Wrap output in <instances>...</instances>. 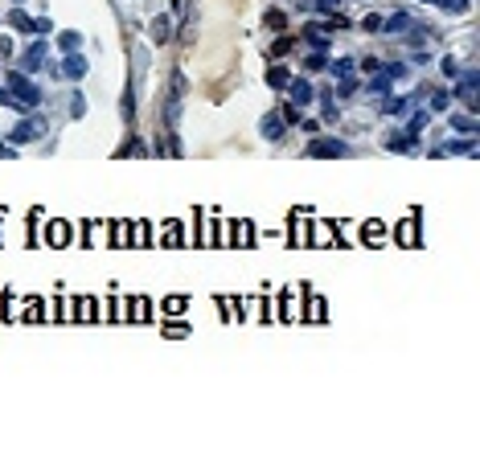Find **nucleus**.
Segmentation results:
<instances>
[{
  "instance_id": "f257e3e1",
  "label": "nucleus",
  "mask_w": 480,
  "mask_h": 455,
  "mask_svg": "<svg viewBox=\"0 0 480 455\" xmlns=\"http://www.w3.org/2000/svg\"><path fill=\"white\" fill-rule=\"evenodd\" d=\"M37 86L34 82H25V74H13V78H9V95H4V103H13V107H21V103H25V107H34L37 103Z\"/></svg>"
},
{
  "instance_id": "f03ea898",
  "label": "nucleus",
  "mask_w": 480,
  "mask_h": 455,
  "mask_svg": "<svg viewBox=\"0 0 480 455\" xmlns=\"http://www.w3.org/2000/svg\"><path fill=\"white\" fill-rule=\"evenodd\" d=\"M41 136H46V119H41V115H34V119H21L17 131H13V140H17V144H37Z\"/></svg>"
},
{
  "instance_id": "7ed1b4c3",
  "label": "nucleus",
  "mask_w": 480,
  "mask_h": 455,
  "mask_svg": "<svg viewBox=\"0 0 480 455\" xmlns=\"http://www.w3.org/2000/svg\"><path fill=\"white\" fill-rule=\"evenodd\" d=\"M308 156H349V148L341 140H316L308 144Z\"/></svg>"
},
{
  "instance_id": "20e7f679",
  "label": "nucleus",
  "mask_w": 480,
  "mask_h": 455,
  "mask_svg": "<svg viewBox=\"0 0 480 455\" xmlns=\"http://www.w3.org/2000/svg\"><path fill=\"white\" fill-rule=\"evenodd\" d=\"M460 98L468 103V107H476V74H472V70H468L464 82H460Z\"/></svg>"
},
{
  "instance_id": "39448f33",
  "label": "nucleus",
  "mask_w": 480,
  "mask_h": 455,
  "mask_svg": "<svg viewBox=\"0 0 480 455\" xmlns=\"http://www.w3.org/2000/svg\"><path fill=\"white\" fill-rule=\"evenodd\" d=\"M263 136H267V140H280V136H283V119H280V115H267V119H263Z\"/></svg>"
},
{
  "instance_id": "423d86ee",
  "label": "nucleus",
  "mask_w": 480,
  "mask_h": 455,
  "mask_svg": "<svg viewBox=\"0 0 480 455\" xmlns=\"http://www.w3.org/2000/svg\"><path fill=\"white\" fill-rule=\"evenodd\" d=\"M152 37H156V46H165L168 37H173V33H168V16H156V21H152Z\"/></svg>"
},
{
  "instance_id": "0eeeda50",
  "label": "nucleus",
  "mask_w": 480,
  "mask_h": 455,
  "mask_svg": "<svg viewBox=\"0 0 480 455\" xmlns=\"http://www.w3.org/2000/svg\"><path fill=\"white\" fill-rule=\"evenodd\" d=\"M287 86H292V95H296V107L312 103V91H308V82H287Z\"/></svg>"
},
{
  "instance_id": "6e6552de",
  "label": "nucleus",
  "mask_w": 480,
  "mask_h": 455,
  "mask_svg": "<svg viewBox=\"0 0 480 455\" xmlns=\"http://www.w3.org/2000/svg\"><path fill=\"white\" fill-rule=\"evenodd\" d=\"M267 82H271V86H287V70H283V66H275V70H271V74H267Z\"/></svg>"
},
{
  "instance_id": "1a4fd4ad",
  "label": "nucleus",
  "mask_w": 480,
  "mask_h": 455,
  "mask_svg": "<svg viewBox=\"0 0 480 455\" xmlns=\"http://www.w3.org/2000/svg\"><path fill=\"white\" fill-rule=\"evenodd\" d=\"M451 128H460V131H468V136H472V131H476V123H472L468 115H451Z\"/></svg>"
},
{
  "instance_id": "9d476101",
  "label": "nucleus",
  "mask_w": 480,
  "mask_h": 455,
  "mask_svg": "<svg viewBox=\"0 0 480 455\" xmlns=\"http://www.w3.org/2000/svg\"><path fill=\"white\" fill-rule=\"evenodd\" d=\"M13 25H17V29H25V33H29V29H41V25H34V21H29L25 13H13Z\"/></svg>"
},
{
  "instance_id": "9b49d317",
  "label": "nucleus",
  "mask_w": 480,
  "mask_h": 455,
  "mask_svg": "<svg viewBox=\"0 0 480 455\" xmlns=\"http://www.w3.org/2000/svg\"><path fill=\"white\" fill-rule=\"evenodd\" d=\"M83 70H86V66H83V58H66V74H70V78H78Z\"/></svg>"
},
{
  "instance_id": "f8f14e48",
  "label": "nucleus",
  "mask_w": 480,
  "mask_h": 455,
  "mask_svg": "<svg viewBox=\"0 0 480 455\" xmlns=\"http://www.w3.org/2000/svg\"><path fill=\"white\" fill-rule=\"evenodd\" d=\"M41 58H46V49H41V46H34V49H29V58H25V62H29L25 70H37V62H41Z\"/></svg>"
},
{
  "instance_id": "ddd939ff",
  "label": "nucleus",
  "mask_w": 480,
  "mask_h": 455,
  "mask_svg": "<svg viewBox=\"0 0 480 455\" xmlns=\"http://www.w3.org/2000/svg\"><path fill=\"white\" fill-rule=\"evenodd\" d=\"M435 4L447 9V13H464V4H468V0H435Z\"/></svg>"
},
{
  "instance_id": "4468645a",
  "label": "nucleus",
  "mask_w": 480,
  "mask_h": 455,
  "mask_svg": "<svg viewBox=\"0 0 480 455\" xmlns=\"http://www.w3.org/2000/svg\"><path fill=\"white\" fill-rule=\"evenodd\" d=\"M423 128H427V111H419V115L411 119V136H419Z\"/></svg>"
},
{
  "instance_id": "2eb2a0df",
  "label": "nucleus",
  "mask_w": 480,
  "mask_h": 455,
  "mask_svg": "<svg viewBox=\"0 0 480 455\" xmlns=\"http://www.w3.org/2000/svg\"><path fill=\"white\" fill-rule=\"evenodd\" d=\"M320 9H325V13H332V9H341V0H320Z\"/></svg>"
}]
</instances>
